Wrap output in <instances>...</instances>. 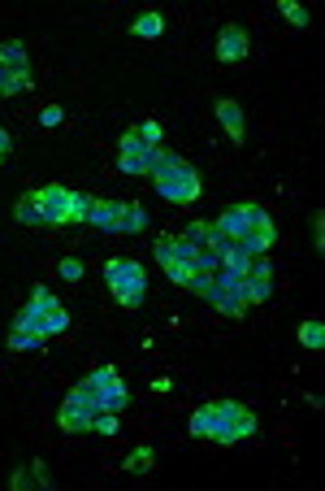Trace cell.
<instances>
[{
	"label": "cell",
	"instance_id": "obj_1",
	"mask_svg": "<svg viewBox=\"0 0 325 491\" xmlns=\"http://www.w3.org/2000/svg\"><path fill=\"white\" fill-rule=\"evenodd\" d=\"M152 183H156V192L173 204H195V196H200V175H195V165L182 161L178 153H170V148L161 156V165L152 170Z\"/></svg>",
	"mask_w": 325,
	"mask_h": 491
},
{
	"label": "cell",
	"instance_id": "obj_2",
	"mask_svg": "<svg viewBox=\"0 0 325 491\" xmlns=\"http://www.w3.org/2000/svg\"><path fill=\"white\" fill-rule=\"evenodd\" d=\"M105 283H108V291H113V300L126 305V309H139L144 296H148V274H144L139 261H130V257H113V261H108Z\"/></svg>",
	"mask_w": 325,
	"mask_h": 491
},
{
	"label": "cell",
	"instance_id": "obj_3",
	"mask_svg": "<svg viewBox=\"0 0 325 491\" xmlns=\"http://www.w3.org/2000/svg\"><path fill=\"white\" fill-rule=\"evenodd\" d=\"M161 156H165V144H144V135L130 127L122 135V144H117V170L130 175V179H152V170L161 165Z\"/></svg>",
	"mask_w": 325,
	"mask_h": 491
},
{
	"label": "cell",
	"instance_id": "obj_4",
	"mask_svg": "<svg viewBox=\"0 0 325 491\" xmlns=\"http://www.w3.org/2000/svg\"><path fill=\"white\" fill-rule=\"evenodd\" d=\"M18 322L35 326V331H43V335H61L65 326H70V313L57 305V296H52L48 288H35L31 291V300H26V309L18 313Z\"/></svg>",
	"mask_w": 325,
	"mask_h": 491
},
{
	"label": "cell",
	"instance_id": "obj_5",
	"mask_svg": "<svg viewBox=\"0 0 325 491\" xmlns=\"http://www.w3.org/2000/svg\"><path fill=\"white\" fill-rule=\"evenodd\" d=\"M217 404V430L213 439L217 444H238V439H247V435H256V413L247 409V404L238 401H213Z\"/></svg>",
	"mask_w": 325,
	"mask_h": 491
},
{
	"label": "cell",
	"instance_id": "obj_6",
	"mask_svg": "<svg viewBox=\"0 0 325 491\" xmlns=\"http://www.w3.org/2000/svg\"><path fill=\"white\" fill-rule=\"evenodd\" d=\"M83 387L91 392V401H96V409H108V413H122L130 401L126 382H122V374L113 370V365H100V370H91L83 379Z\"/></svg>",
	"mask_w": 325,
	"mask_h": 491
},
{
	"label": "cell",
	"instance_id": "obj_7",
	"mask_svg": "<svg viewBox=\"0 0 325 491\" xmlns=\"http://www.w3.org/2000/svg\"><path fill=\"white\" fill-rule=\"evenodd\" d=\"M96 413H100V409H96V401H91V392L79 382V387H70V396L61 401L57 422H61V430H70V435H83V430H91Z\"/></svg>",
	"mask_w": 325,
	"mask_h": 491
},
{
	"label": "cell",
	"instance_id": "obj_8",
	"mask_svg": "<svg viewBox=\"0 0 325 491\" xmlns=\"http://www.w3.org/2000/svg\"><path fill=\"white\" fill-rule=\"evenodd\" d=\"M243 279L238 274H230V269H217L213 274V288H209V305L213 309H221L226 317H243V309H247V300H243V288H238Z\"/></svg>",
	"mask_w": 325,
	"mask_h": 491
},
{
	"label": "cell",
	"instance_id": "obj_9",
	"mask_svg": "<svg viewBox=\"0 0 325 491\" xmlns=\"http://www.w3.org/2000/svg\"><path fill=\"white\" fill-rule=\"evenodd\" d=\"M156 261H161V269L170 274V283H178V288H187L191 283V257L182 252V244L173 240V235H161L156 240Z\"/></svg>",
	"mask_w": 325,
	"mask_h": 491
},
{
	"label": "cell",
	"instance_id": "obj_10",
	"mask_svg": "<svg viewBox=\"0 0 325 491\" xmlns=\"http://www.w3.org/2000/svg\"><path fill=\"white\" fill-rule=\"evenodd\" d=\"M260 213H265V209H260L256 201H243V204H230V209H226V213H221L213 226L226 235V240H235V244H238V240L252 231V222H256Z\"/></svg>",
	"mask_w": 325,
	"mask_h": 491
},
{
	"label": "cell",
	"instance_id": "obj_11",
	"mask_svg": "<svg viewBox=\"0 0 325 491\" xmlns=\"http://www.w3.org/2000/svg\"><path fill=\"white\" fill-rule=\"evenodd\" d=\"M35 192H40V204H43V222L70 226V187H61V183H43V187H35Z\"/></svg>",
	"mask_w": 325,
	"mask_h": 491
},
{
	"label": "cell",
	"instance_id": "obj_12",
	"mask_svg": "<svg viewBox=\"0 0 325 491\" xmlns=\"http://www.w3.org/2000/svg\"><path fill=\"white\" fill-rule=\"evenodd\" d=\"M126 213H130L126 201H91L87 222H96L100 231H108V235H126Z\"/></svg>",
	"mask_w": 325,
	"mask_h": 491
},
{
	"label": "cell",
	"instance_id": "obj_13",
	"mask_svg": "<svg viewBox=\"0 0 325 491\" xmlns=\"http://www.w3.org/2000/svg\"><path fill=\"white\" fill-rule=\"evenodd\" d=\"M238 288H243V300H247V305L269 300V291H274V269H269V261H265V257H256V261H252V269L243 274V283H238Z\"/></svg>",
	"mask_w": 325,
	"mask_h": 491
},
{
	"label": "cell",
	"instance_id": "obj_14",
	"mask_svg": "<svg viewBox=\"0 0 325 491\" xmlns=\"http://www.w3.org/2000/svg\"><path fill=\"white\" fill-rule=\"evenodd\" d=\"M247 31L243 26H221L217 31V61H243L247 57Z\"/></svg>",
	"mask_w": 325,
	"mask_h": 491
},
{
	"label": "cell",
	"instance_id": "obj_15",
	"mask_svg": "<svg viewBox=\"0 0 325 491\" xmlns=\"http://www.w3.org/2000/svg\"><path fill=\"white\" fill-rule=\"evenodd\" d=\"M238 248H243L247 257H265V252L274 248V222H269V213H260L256 222H252V231L238 240Z\"/></svg>",
	"mask_w": 325,
	"mask_h": 491
},
{
	"label": "cell",
	"instance_id": "obj_16",
	"mask_svg": "<svg viewBox=\"0 0 325 491\" xmlns=\"http://www.w3.org/2000/svg\"><path fill=\"white\" fill-rule=\"evenodd\" d=\"M217 122L226 127V135H230L235 144H243V139H247V122H243V109H238V100L221 96V100H217Z\"/></svg>",
	"mask_w": 325,
	"mask_h": 491
},
{
	"label": "cell",
	"instance_id": "obj_17",
	"mask_svg": "<svg viewBox=\"0 0 325 491\" xmlns=\"http://www.w3.org/2000/svg\"><path fill=\"white\" fill-rule=\"evenodd\" d=\"M43 339H48L43 331H35V326H26V322L14 317V326H9V348H14V353H40Z\"/></svg>",
	"mask_w": 325,
	"mask_h": 491
},
{
	"label": "cell",
	"instance_id": "obj_18",
	"mask_svg": "<svg viewBox=\"0 0 325 491\" xmlns=\"http://www.w3.org/2000/svg\"><path fill=\"white\" fill-rule=\"evenodd\" d=\"M14 213H18V222H22V226H48V222H43L40 192H26V196L18 201V209H14Z\"/></svg>",
	"mask_w": 325,
	"mask_h": 491
},
{
	"label": "cell",
	"instance_id": "obj_19",
	"mask_svg": "<svg viewBox=\"0 0 325 491\" xmlns=\"http://www.w3.org/2000/svg\"><path fill=\"white\" fill-rule=\"evenodd\" d=\"M156 466V452H152L148 444H139V448H130L126 457H122V469L126 474H148V469Z\"/></svg>",
	"mask_w": 325,
	"mask_h": 491
},
{
	"label": "cell",
	"instance_id": "obj_20",
	"mask_svg": "<svg viewBox=\"0 0 325 491\" xmlns=\"http://www.w3.org/2000/svg\"><path fill=\"white\" fill-rule=\"evenodd\" d=\"M213 430H217V404L195 409V413H191V435H195V439H213Z\"/></svg>",
	"mask_w": 325,
	"mask_h": 491
},
{
	"label": "cell",
	"instance_id": "obj_21",
	"mask_svg": "<svg viewBox=\"0 0 325 491\" xmlns=\"http://www.w3.org/2000/svg\"><path fill=\"white\" fill-rule=\"evenodd\" d=\"M0 66H5V70H14V74H31V66H26V48H22L18 40L0 44Z\"/></svg>",
	"mask_w": 325,
	"mask_h": 491
},
{
	"label": "cell",
	"instance_id": "obj_22",
	"mask_svg": "<svg viewBox=\"0 0 325 491\" xmlns=\"http://www.w3.org/2000/svg\"><path fill=\"white\" fill-rule=\"evenodd\" d=\"M300 344L308 348V353H321L325 348V326H321V317H308L300 326Z\"/></svg>",
	"mask_w": 325,
	"mask_h": 491
},
{
	"label": "cell",
	"instance_id": "obj_23",
	"mask_svg": "<svg viewBox=\"0 0 325 491\" xmlns=\"http://www.w3.org/2000/svg\"><path fill=\"white\" fill-rule=\"evenodd\" d=\"M31 88V74H14V70L0 66V96H18Z\"/></svg>",
	"mask_w": 325,
	"mask_h": 491
},
{
	"label": "cell",
	"instance_id": "obj_24",
	"mask_svg": "<svg viewBox=\"0 0 325 491\" xmlns=\"http://www.w3.org/2000/svg\"><path fill=\"white\" fill-rule=\"evenodd\" d=\"M130 31H135V35H144V40H156V35L165 31V23H161V14H139Z\"/></svg>",
	"mask_w": 325,
	"mask_h": 491
},
{
	"label": "cell",
	"instance_id": "obj_25",
	"mask_svg": "<svg viewBox=\"0 0 325 491\" xmlns=\"http://www.w3.org/2000/svg\"><path fill=\"white\" fill-rule=\"evenodd\" d=\"M278 9H282V18H286L291 26H308V9H303L300 0H282Z\"/></svg>",
	"mask_w": 325,
	"mask_h": 491
},
{
	"label": "cell",
	"instance_id": "obj_26",
	"mask_svg": "<svg viewBox=\"0 0 325 491\" xmlns=\"http://www.w3.org/2000/svg\"><path fill=\"white\" fill-rule=\"evenodd\" d=\"M87 213H91V196L70 192V222H87Z\"/></svg>",
	"mask_w": 325,
	"mask_h": 491
},
{
	"label": "cell",
	"instance_id": "obj_27",
	"mask_svg": "<svg viewBox=\"0 0 325 491\" xmlns=\"http://www.w3.org/2000/svg\"><path fill=\"white\" fill-rule=\"evenodd\" d=\"M91 430H100V435H117V430H122V422H117V413L100 409V413H96V422H91Z\"/></svg>",
	"mask_w": 325,
	"mask_h": 491
},
{
	"label": "cell",
	"instance_id": "obj_28",
	"mask_svg": "<svg viewBox=\"0 0 325 491\" xmlns=\"http://www.w3.org/2000/svg\"><path fill=\"white\" fill-rule=\"evenodd\" d=\"M148 226V209L144 204H130V213H126V235H139Z\"/></svg>",
	"mask_w": 325,
	"mask_h": 491
},
{
	"label": "cell",
	"instance_id": "obj_29",
	"mask_svg": "<svg viewBox=\"0 0 325 491\" xmlns=\"http://www.w3.org/2000/svg\"><path fill=\"white\" fill-rule=\"evenodd\" d=\"M57 269H61L65 283H70V279H83V261H74V257H65V261H61Z\"/></svg>",
	"mask_w": 325,
	"mask_h": 491
},
{
	"label": "cell",
	"instance_id": "obj_30",
	"mask_svg": "<svg viewBox=\"0 0 325 491\" xmlns=\"http://www.w3.org/2000/svg\"><path fill=\"white\" fill-rule=\"evenodd\" d=\"M135 131L144 135V144H161V127H156V122H139Z\"/></svg>",
	"mask_w": 325,
	"mask_h": 491
},
{
	"label": "cell",
	"instance_id": "obj_31",
	"mask_svg": "<svg viewBox=\"0 0 325 491\" xmlns=\"http://www.w3.org/2000/svg\"><path fill=\"white\" fill-rule=\"evenodd\" d=\"M40 122H43V127H61V109H57V105H48V109L40 113Z\"/></svg>",
	"mask_w": 325,
	"mask_h": 491
},
{
	"label": "cell",
	"instance_id": "obj_32",
	"mask_svg": "<svg viewBox=\"0 0 325 491\" xmlns=\"http://www.w3.org/2000/svg\"><path fill=\"white\" fill-rule=\"evenodd\" d=\"M9 153H14V139H9V131H5V127H0V165H5V161H9Z\"/></svg>",
	"mask_w": 325,
	"mask_h": 491
}]
</instances>
